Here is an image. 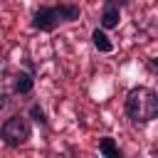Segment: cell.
Listing matches in <instances>:
<instances>
[{
  "instance_id": "1",
  "label": "cell",
  "mask_w": 158,
  "mask_h": 158,
  "mask_svg": "<svg viewBox=\"0 0 158 158\" xmlns=\"http://www.w3.org/2000/svg\"><path fill=\"white\" fill-rule=\"evenodd\" d=\"M123 114L136 126L151 123L153 118H158V91L143 84L128 89L126 101H123Z\"/></svg>"
},
{
  "instance_id": "2",
  "label": "cell",
  "mask_w": 158,
  "mask_h": 158,
  "mask_svg": "<svg viewBox=\"0 0 158 158\" xmlns=\"http://www.w3.org/2000/svg\"><path fill=\"white\" fill-rule=\"evenodd\" d=\"M81 17V7L77 2H59V5H44L32 12V30L37 32H54L59 25L77 22Z\"/></svg>"
},
{
  "instance_id": "3",
  "label": "cell",
  "mask_w": 158,
  "mask_h": 158,
  "mask_svg": "<svg viewBox=\"0 0 158 158\" xmlns=\"http://www.w3.org/2000/svg\"><path fill=\"white\" fill-rule=\"evenodd\" d=\"M0 138L7 148H20L32 138V121L25 114H12L0 126Z\"/></svg>"
},
{
  "instance_id": "4",
  "label": "cell",
  "mask_w": 158,
  "mask_h": 158,
  "mask_svg": "<svg viewBox=\"0 0 158 158\" xmlns=\"http://www.w3.org/2000/svg\"><path fill=\"white\" fill-rule=\"evenodd\" d=\"M25 64H27V72L20 69L12 74V94H17V96H27L35 89V67L30 62H25Z\"/></svg>"
},
{
  "instance_id": "5",
  "label": "cell",
  "mask_w": 158,
  "mask_h": 158,
  "mask_svg": "<svg viewBox=\"0 0 158 158\" xmlns=\"http://www.w3.org/2000/svg\"><path fill=\"white\" fill-rule=\"evenodd\" d=\"M121 22V7L114 5L111 0H104V7H101V17H99V27L101 30H116Z\"/></svg>"
},
{
  "instance_id": "6",
  "label": "cell",
  "mask_w": 158,
  "mask_h": 158,
  "mask_svg": "<svg viewBox=\"0 0 158 158\" xmlns=\"http://www.w3.org/2000/svg\"><path fill=\"white\" fill-rule=\"evenodd\" d=\"M91 44H94V49L101 52V54H111V52H114V42H111V37L106 35V30H101V27H96V30L91 32Z\"/></svg>"
},
{
  "instance_id": "7",
  "label": "cell",
  "mask_w": 158,
  "mask_h": 158,
  "mask_svg": "<svg viewBox=\"0 0 158 158\" xmlns=\"http://www.w3.org/2000/svg\"><path fill=\"white\" fill-rule=\"evenodd\" d=\"M99 153L106 156V158H121V148L116 146V141H114L111 136H104V138L99 141Z\"/></svg>"
},
{
  "instance_id": "8",
  "label": "cell",
  "mask_w": 158,
  "mask_h": 158,
  "mask_svg": "<svg viewBox=\"0 0 158 158\" xmlns=\"http://www.w3.org/2000/svg\"><path fill=\"white\" fill-rule=\"evenodd\" d=\"M27 118H30L32 123L42 126V128H47V126H49V121H47V114H44V109H42L40 104H30V109H27Z\"/></svg>"
},
{
  "instance_id": "9",
  "label": "cell",
  "mask_w": 158,
  "mask_h": 158,
  "mask_svg": "<svg viewBox=\"0 0 158 158\" xmlns=\"http://www.w3.org/2000/svg\"><path fill=\"white\" fill-rule=\"evenodd\" d=\"M111 2H114V5H118V7H121V10H123V7H126V5H128V2H131V0H111Z\"/></svg>"
},
{
  "instance_id": "10",
  "label": "cell",
  "mask_w": 158,
  "mask_h": 158,
  "mask_svg": "<svg viewBox=\"0 0 158 158\" xmlns=\"http://www.w3.org/2000/svg\"><path fill=\"white\" fill-rule=\"evenodd\" d=\"M5 104H7V94H2V91H0V111L5 109Z\"/></svg>"
}]
</instances>
